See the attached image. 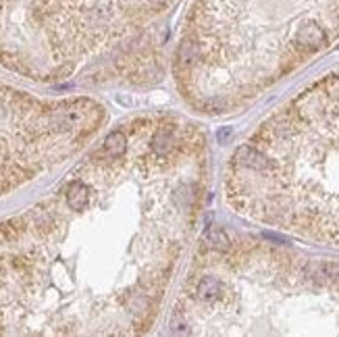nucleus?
I'll return each mask as SVG.
<instances>
[{
    "mask_svg": "<svg viewBox=\"0 0 339 337\" xmlns=\"http://www.w3.org/2000/svg\"><path fill=\"white\" fill-rule=\"evenodd\" d=\"M206 184V135L190 119L119 123L56 194L0 223V335L148 333Z\"/></svg>",
    "mask_w": 339,
    "mask_h": 337,
    "instance_id": "obj_1",
    "label": "nucleus"
},
{
    "mask_svg": "<svg viewBox=\"0 0 339 337\" xmlns=\"http://www.w3.org/2000/svg\"><path fill=\"white\" fill-rule=\"evenodd\" d=\"M168 325L179 335L339 333V262L206 229Z\"/></svg>",
    "mask_w": 339,
    "mask_h": 337,
    "instance_id": "obj_2",
    "label": "nucleus"
},
{
    "mask_svg": "<svg viewBox=\"0 0 339 337\" xmlns=\"http://www.w3.org/2000/svg\"><path fill=\"white\" fill-rule=\"evenodd\" d=\"M173 0H27L0 32V63L38 81H63L119 48Z\"/></svg>",
    "mask_w": 339,
    "mask_h": 337,
    "instance_id": "obj_3",
    "label": "nucleus"
},
{
    "mask_svg": "<svg viewBox=\"0 0 339 337\" xmlns=\"http://www.w3.org/2000/svg\"><path fill=\"white\" fill-rule=\"evenodd\" d=\"M94 98L42 100L0 81V194L73 156L106 123Z\"/></svg>",
    "mask_w": 339,
    "mask_h": 337,
    "instance_id": "obj_4",
    "label": "nucleus"
}]
</instances>
